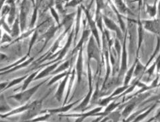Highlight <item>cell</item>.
<instances>
[{"label": "cell", "instance_id": "obj_17", "mask_svg": "<svg viewBox=\"0 0 160 122\" xmlns=\"http://www.w3.org/2000/svg\"><path fill=\"white\" fill-rule=\"evenodd\" d=\"M39 70H40V68H39ZM39 70H37L36 71H35V72H32V74H31L30 75H29L28 77H27L26 78L24 79V84H23L22 88V90H26L27 88V87H28V86H29V85H30V84H31V82L32 81H34L35 78L37 76V75L38 74V73H39Z\"/></svg>", "mask_w": 160, "mask_h": 122}, {"label": "cell", "instance_id": "obj_15", "mask_svg": "<svg viewBox=\"0 0 160 122\" xmlns=\"http://www.w3.org/2000/svg\"><path fill=\"white\" fill-rule=\"evenodd\" d=\"M126 37L124 39V43L123 46V51H122V64L120 69V74L123 75L124 73L127 69V55H126Z\"/></svg>", "mask_w": 160, "mask_h": 122}, {"label": "cell", "instance_id": "obj_45", "mask_svg": "<svg viewBox=\"0 0 160 122\" xmlns=\"http://www.w3.org/2000/svg\"><path fill=\"white\" fill-rule=\"evenodd\" d=\"M2 116H3V114H2V113H0V118H2Z\"/></svg>", "mask_w": 160, "mask_h": 122}, {"label": "cell", "instance_id": "obj_20", "mask_svg": "<svg viewBox=\"0 0 160 122\" xmlns=\"http://www.w3.org/2000/svg\"><path fill=\"white\" fill-rule=\"evenodd\" d=\"M92 87H90L89 93H88V95H87V96L85 98V99L82 100V102L81 104H80L78 107H76L75 109H74V111H77V110H78V109H84V108H85L87 107V105H88V103H89L90 99H91V96L92 95Z\"/></svg>", "mask_w": 160, "mask_h": 122}, {"label": "cell", "instance_id": "obj_26", "mask_svg": "<svg viewBox=\"0 0 160 122\" xmlns=\"http://www.w3.org/2000/svg\"><path fill=\"white\" fill-rule=\"evenodd\" d=\"M27 57H28V56L27 55L26 56H24V57H23L22 59H20V60L19 61L14 63L13 64H12V65H10V66H7V67H4V68H0V72H1V71H3L8 70H9V69H10V68H13L14 66H17V65H19V64H22V62H24L25 60H27Z\"/></svg>", "mask_w": 160, "mask_h": 122}, {"label": "cell", "instance_id": "obj_10", "mask_svg": "<svg viewBox=\"0 0 160 122\" xmlns=\"http://www.w3.org/2000/svg\"><path fill=\"white\" fill-rule=\"evenodd\" d=\"M145 28L147 30L153 32L156 34H159V20H152V21H145Z\"/></svg>", "mask_w": 160, "mask_h": 122}, {"label": "cell", "instance_id": "obj_41", "mask_svg": "<svg viewBox=\"0 0 160 122\" xmlns=\"http://www.w3.org/2000/svg\"><path fill=\"white\" fill-rule=\"evenodd\" d=\"M82 1V0H73V1H72L68 4V6H75L78 5V4L79 3H81Z\"/></svg>", "mask_w": 160, "mask_h": 122}, {"label": "cell", "instance_id": "obj_4", "mask_svg": "<svg viewBox=\"0 0 160 122\" xmlns=\"http://www.w3.org/2000/svg\"><path fill=\"white\" fill-rule=\"evenodd\" d=\"M28 12V6L27 0H24L21 6V10H20V27L22 31H24L25 26H26V21H27V16Z\"/></svg>", "mask_w": 160, "mask_h": 122}, {"label": "cell", "instance_id": "obj_35", "mask_svg": "<svg viewBox=\"0 0 160 122\" xmlns=\"http://www.w3.org/2000/svg\"><path fill=\"white\" fill-rule=\"evenodd\" d=\"M142 37H143V32H142V27L139 26V29H138V51H139V49L141 47V45L142 43Z\"/></svg>", "mask_w": 160, "mask_h": 122}, {"label": "cell", "instance_id": "obj_40", "mask_svg": "<svg viewBox=\"0 0 160 122\" xmlns=\"http://www.w3.org/2000/svg\"><path fill=\"white\" fill-rule=\"evenodd\" d=\"M8 60V57L6 56V54L0 53V63L4 62Z\"/></svg>", "mask_w": 160, "mask_h": 122}, {"label": "cell", "instance_id": "obj_46", "mask_svg": "<svg viewBox=\"0 0 160 122\" xmlns=\"http://www.w3.org/2000/svg\"><path fill=\"white\" fill-rule=\"evenodd\" d=\"M42 1H43V0H41V2H42Z\"/></svg>", "mask_w": 160, "mask_h": 122}, {"label": "cell", "instance_id": "obj_28", "mask_svg": "<svg viewBox=\"0 0 160 122\" xmlns=\"http://www.w3.org/2000/svg\"><path fill=\"white\" fill-rule=\"evenodd\" d=\"M37 37H38V32L37 31H34V33H33V35L32 37V39L30 41V44H29V47H28V51L27 53V56H29V55H30V53L31 51V49L32 48V46L34 45L35 43L36 42L37 39Z\"/></svg>", "mask_w": 160, "mask_h": 122}, {"label": "cell", "instance_id": "obj_38", "mask_svg": "<svg viewBox=\"0 0 160 122\" xmlns=\"http://www.w3.org/2000/svg\"><path fill=\"white\" fill-rule=\"evenodd\" d=\"M37 7L35 8L34 10V13H33V14H32V20H31V25H30L31 28H32L33 27V25H34L35 21L37 20Z\"/></svg>", "mask_w": 160, "mask_h": 122}, {"label": "cell", "instance_id": "obj_9", "mask_svg": "<svg viewBox=\"0 0 160 122\" xmlns=\"http://www.w3.org/2000/svg\"><path fill=\"white\" fill-rule=\"evenodd\" d=\"M33 60H34V57H30L29 59H28V60H25L24 62H22V64H20L17 65L16 66H14L13 68H12L8 70L1 71V72H0V76H3V75L12 73V72H14V71H17L21 68H24V67L28 66L33 61Z\"/></svg>", "mask_w": 160, "mask_h": 122}, {"label": "cell", "instance_id": "obj_31", "mask_svg": "<svg viewBox=\"0 0 160 122\" xmlns=\"http://www.w3.org/2000/svg\"><path fill=\"white\" fill-rule=\"evenodd\" d=\"M120 105V103H112L111 104H109L108 105V107L106 108V111H105V112L103 113H102V114H104V115H106V114H108V113H110L112 111L114 110V109L118 106V105Z\"/></svg>", "mask_w": 160, "mask_h": 122}, {"label": "cell", "instance_id": "obj_27", "mask_svg": "<svg viewBox=\"0 0 160 122\" xmlns=\"http://www.w3.org/2000/svg\"><path fill=\"white\" fill-rule=\"evenodd\" d=\"M135 105H136V103H132L131 104L128 105L122 112L123 117H128L130 113H131V111L133 110V109L134 108V107H135Z\"/></svg>", "mask_w": 160, "mask_h": 122}, {"label": "cell", "instance_id": "obj_43", "mask_svg": "<svg viewBox=\"0 0 160 122\" xmlns=\"http://www.w3.org/2000/svg\"><path fill=\"white\" fill-rule=\"evenodd\" d=\"M155 68V64H154L152 66V67H151V68H150L147 71V73L149 74V76H151V74H152V73L153 72V70H154Z\"/></svg>", "mask_w": 160, "mask_h": 122}, {"label": "cell", "instance_id": "obj_39", "mask_svg": "<svg viewBox=\"0 0 160 122\" xmlns=\"http://www.w3.org/2000/svg\"><path fill=\"white\" fill-rule=\"evenodd\" d=\"M51 12H52V14L53 16L54 17L55 20H56V22L59 24H60V19H59V16H58V15L57 14V12H56V10L53 9V8H51Z\"/></svg>", "mask_w": 160, "mask_h": 122}, {"label": "cell", "instance_id": "obj_44", "mask_svg": "<svg viewBox=\"0 0 160 122\" xmlns=\"http://www.w3.org/2000/svg\"><path fill=\"white\" fill-rule=\"evenodd\" d=\"M2 31L0 30V45H1V41H2Z\"/></svg>", "mask_w": 160, "mask_h": 122}, {"label": "cell", "instance_id": "obj_32", "mask_svg": "<svg viewBox=\"0 0 160 122\" xmlns=\"http://www.w3.org/2000/svg\"><path fill=\"white\" fill-rule=\"evenodd\" d=\"M12 40V37L11 36H10L9 35H8L7 33H5V34H3V35L2 37L1 44L11 43Z\"/></svg>", "mask_w": 160, "mask_h": 122}, {"label": "cell", "instance_id": "obj_47", "mask_svg": "<svg viewBox=\"0 0 160 122\" xmlns=\"http://www.w3.org/2000/svg\"><path fill=\"white\" fill-rule=\"evenodd\" d=\"M20 1V0H18V2H19Z\"/></svg>", "mask_w": 160, "mask_h": 122}, {"label": "cell", "instance_id": "obj_21", "mask_svg": "<svg viewBox=\"0 0 160 122\" xmlns=\"http://www.w3.org/2000/svg\"><path fill=\"white\" fill-rule=\"evenodd\" d=\"M27 77V76H24L22 77H20V78H16V79H14L12 80V81H11L10 82H8V85L6 86V87L4 88V90H6L8 89H9V88H12V86H14L16 85H18V84H20L21 82H22L24 81V79L26 78Z\"/></svg>", "mask_w": 160, "mask_h": 122}, {"label": "cell", "instance_id": "obj_42", "mask_svg": "<svg viewBox=\"0 0 160 122\" xmlns=\"http://www.w3.org/2000/svg\"><path fill=\"white\" fill-rule=\"evenodd\" d=\"M8 84V82H3L0 83V92L3 91L4 88L6 87Z\"/></svg>", "mask_w": 160, "mask_h": 122}, {"label": "cell", "instance_id": "obj_18", "mask_svg": "<svg viewBox=\"0 0 160 122\" xmlns=\"http://www.w3.org/2000/svg\"><path fill=\"white\" fill-rule=\"evenodd\" d=\"M70 66V60H67L64 62H63L62 64H60V66L55 69L52 72V75H56L57 74L61 73L62 71H66L67 69L69 68V67Z\"/></svg>", "mask_w": 160, "mask_h": 122}, {"label": "cell", "instance_id": "obj_8", "mask_svg": "<svg viewBox=\"0 0 160 122\" xmlns=\"http://www.w3.org/2000/svg\"><path fill=\"white\" fill-rule=\"evenodd\" d=\"M79 101L78 100H77V101L74 102V103H72L71 104H69V105H66V106H64V105H63V107H60V108H57V109H47V110H45V111H41V113H49L50 115H53V114H56V113H65V112H67L74 105L77 103Z\"/></svg>", "mask_w": 160, "mask_h": 122}, {"label": "cell", "instance_id": "obj_36", "mask_svg": "<svg viewBox=\"0 0 160 122\" xmlns=\"http://www.w3.org/2000/svg\"><path fill=\"white\" fill-rule=\"evenodd\" d=\"M50 115H50L49 113H47V114H45L43 116L40 117H37V118H35L34 120H32L31 121H44V120H48L49 117H50Z\"/></svg>", "mask_w": 160, "mask_h": 122}, {"label": "cell", "instance_id": "obj_7", "mask_svg": "<svg viewBox=\"0 0 160 122\" xmlns=\"http://www.w3.org/2000/svg\"><path fill=\"white\" fill-rule=\"evenodd\" d=\"M82 47L80 49V51L78 53V57L77 64H76L75 70L77 71V81L80 84L82 81Z\"/></svg>", "mask_w": 160, "mask_h": 122}, {"label": "cell", "instance_id": "obj_1", "mask_svg": "<svg viewBox=\"0 0 160 122\" xmlns=\"http://www.w3.org/2000/svg\"><path fill=\"white\" fill-rule=\"evenodd\" d=\"M49 94H50V92L47 95L45 96L44 97H43L42 99L35 100V101L29 103L28 109L25 111H26V113L24 114L22 117H21V120L22 121H28L32 118H34L35 116L41 113L42 105H43V101Z\"/></svg>", "mask_w": 160, "mask_h": 122}, {"label": "cell", "instance_id": "obj_13", "mask_svg": "<svg viewBox=\"0 0 160 122\" xmlns=\"http://www.w3.org/2000/svg\"><path fill=\"white\" fill-rule=\"evenodd\" d=\"M103 20H104L105 23H106V24L107 25V27L109 28H110L111 30L115 31L117 32L118 37L119 39H122V33H121L120 31L119 30V28L118 27L117 25L114 22H113L112 20L106 18V16H103Z\"/></svg>", "mask_w": 160, "mask_h": 122}, {"label": "cell", "instance_id": "obj_25", "mask_svg": "<svg viewBox=\"0 0 160 122\" xmlns=\"http://www.w3.org/2000/svg\"><path fill=\"white\" fill-rule=\"evenodd\" d=\"M137 60L136 61V62H134V64L132 65L131 68H130V69L128 71L127 74H126V76L125 81H124V85H126V86L128 85V84L130 82V79H131V77H132V76L133 72H134V68H135V66H136V64H137Z\"/></svg>", "mask_w": 160, "mask_h": 122}, {"label": "cell", "instance_id": "obj_29", "mask_svg": "<svg viewBox=\"0 0 160 122\" xmlns=\"http://www.w3.org/2000/svg\"><path fill=\"white\" fill-rule=\"evenodd\" d=\"M115 2L120 12H122V13H126V12L127 11V7H126L123 2L122 0H115Z\"/></svg>", "mask_w": 160, "mask_h": 122}, {"label": "cell", "instance_id": "obj_23", "mask_svg": "<svg viewBox=\"0 0 160 122\" xmlns=\"http://www.w3.org/2000/svg\"><path fill=\"white\" fill-rule=\"evenodd\" d=\"M75 69L73 70L71 74V77H70V82H69V85H68V91H67V94H66V98H65V100L64 101V105L67 103V100H68V99L69 97V95H70V90H71V88H72V85L74 83V78H75Z\"/></svg>", "mask_w": 160, "mask_h": 122}, {"label": "cell", "instance_id": "obj_3", "mask_svg": "<svg viewBox=\"0 0 160 122\" xmlns=\"http://www.w3.org/2000/svg\"><path fill=\"white\" fill-rule=\"evenodd\" d=\"M87 54H88V61H90L91 59L93 58L95 59L97 61H99V52L98 46H97L95 42L94 41L93 37H91L89 40V44H88L87 47Z\"/></svg>", "mask_w": 160, "mask_h": 122}, {"label": "cell", "instance_id": "obj_30", "mask_svg": "<svg viewBox=\"0 0 160 122\" xmlns=\"http://www.w3.org/2000/svg\"><path fill=\"white\" fill-rule=\"evenodd\" d=\"M135 68V70H134L133 74H134V76H137L138 74H140L141 71L143 70H144L145 68L141 64V63H139V62L137 61V64H136V66H135V68Z\"/></svg>", "mask_w": 160, "mask_h": 122}, {"label": "cell", "instance_id": "obj_6", "mask_svg": "<svg viewBox=\"0 0 160 122\" xmlns=\"http://www.w3.org/2000/svg\"><path fill=\"white\" fill-rule=\"evenodd\" d=\"M62 62V60L58 61L53 63V64H52V65L47 67V68H46L45 69H44L43 70H42L39 74H38L37 75V76L35 78L34 81H37V80H39V79H41L43 78H45L46 76H48V75L51 74L52 71L55 69H56L58 67V66L60 65V64Z\"/></svg>", "mask_w": 160, "mask_h": 122}, {"label": "cell", "instance_id": "obj_2", "mask_svg": "<svg viewBox=\"0 0 160 122\" xmlns=\"http://www.w3.org/2000/svg\"><path fill=\"white\" fill-rule=\"evenodd\" d=\"M48 81V79H46L45 81H44L43 82H42L39 84H38L37 85L33 86L31 88H29V89H27V88L26 90H22V92H19V93L10 96L8 98L14 99L16 100H17L18 102L20 103L21 104H26V103L28 102V100H30L31 96L35 93V92L38 90V89H39V88Z\"/></svg>", "mask_w": 160, "mask_h": 122}, {"label": "cell", "instance_id": "obj_22", "mask_svg": "<svg viewBox=\"0 0 160 122\" xmlns=\"http://www.w3.org/2000/svg\"><path fill=\"white\" fill-rule=\"evenodd\" d=\"M68 71H66L65 72H62V73H59V74H57L56 75H54V76L50 80L49 82H48V86H52V85H53L54 83H56L57 81H58L59 80H60L62 78H63L64 77L66 76V75L68 73Z\"/></svg>", "mask_w": 160, "mask_h": 122}, {"label": "cell", "instance_id": "obj_33", "mask_svg": "<svg viewBox=\"0 0 160 122\" xmlns=\"http://www.w3.org/2000/svg\"><path fill=\"white\" fill-rule=\"evenodd\" d=\"M155 106H156V105H154L152 107H151V108L149 109V110L147 111V112H145V113H143V114H141V115H139V116H138V117H137V118H136V120H135V121H140V120H142L144 119L145 117H146L147 115H148L149 113H150L151 111L153 110V108H155Z\"/></svg>", "mask_w": 160, "mask_h": 122}, {"label": "cell", "instance_id": "obj_5", "mask_svg": "<svg viewBox=\"0 0 160 122\" xmlns=\"http://www.w3.org/2000/svg\"><path fill=\"white\" fill-rule=\"evenodd\" d=\"M70 74V70L68 71V73L66 75V76L64 77V79H63V81L61 82L60 85H59L58 90L56 92V95H55V98H56V100L59 102H60L62 99L63 95H64V92L65 90V87L67 84V82H68V80L69 78Z\"/></svg>", "mask_w": 160, "mask_h": 122}, {"label": "cell", "instance_id": "obj_34", "mask_svg": "<svg viewBox=\"0 0 160 122\" xmlns=\"http://www.w3.org/2000/svg\"><path fill=\"white\" fill-rule=\"evenodd\" d=\"M128 85H124V86H123V87H120V88H118V89L113 92V93L109 96V97L110 98H112L113 96H116V95H119V94H120V93H122V92H123V91H124L125 90H126L128 88Z\"/></svg>", "mask_w": 160, "mask_h": 122}, {"label": "cell", "instance_id": "obj_24", "mask_svg": "<svg viewBox=\"0 0 160 122\" xmlns=\"http://www.w3.org/2000/svg\"><path fill=\"white\" fill-rule=\"evenodd\" d=\"M11 37L12 38H16L18 37L19 34H20V29H19V22H18V19H16L15 21V22L13 25V27H12V29L11 31Z\"/></svg>", "mask_w": 160, "mask_h": 122}, {"label": "cell", "instance_id": "obj_16", "mask_svg": "<svg viewBox=\"0 0 160 122\" xmlns=\"http://www.w3.org/2000/svg\"><path fill=\"white\" fill-rule=\"evenodd\" d=\"M12 108L6 102V100L4 97V96L2 95L0 96V113L5 114L12 110Z\"/></svg>", "mask_w": 160, "mask_h": 122}, {"label": "cell", "instance_id": "obj_12", "mask_svg": "<svg viewBox=\"0 0 160 122\" xmlns=\"http://www.w3.org/2000/svg\"><path fill=\"white\" fill-rule=\"evenodd\" d=\"M28 105H29V103H26V104H24V105H22V106H21L20 107H18L16 109H12V110L10 112L5 113V114H3L2 119L8 118V117H10V116L14 115H16V114H18V113L24 112L28 109Z\"/></svg>", "mask_w": 160, "mask_h": 122}, {"label": "cell", "instance_id": "obj_11", "mask_svg": "<svg viewBox=\"0 0 160 122\" xmlns=\"http://www.w3.org/2000/svg\"><path fill=\"white\" fill-rule=\"evenodd\" d=\"M57 30H58V27L53 26V27H52L51 28H50L49 29V30L47 32L45 33V35H43L44 39H45V43H44V45L43 46V47L41 48V51H39V53L41 52V51H43V50L45 48L46 46H47V44H48V42L49 41V40L51 39L54 36L55 33L56 32Z\"/></svg>", "mask_w": 160, "mask_h": 122}, {"label": "cell", "instance_id": "obj_19", "mask_svg": "<svg viewBox=\"0 0 160 122\" xmlns=\"http://www.w3.org/2000/svg\"><path fill=\"white\" fill-rule=\"evenodd\" d=\"M8 3H9L10 4V15L9 17H8V23L9 24H12L15 18V14H16V9H15V5L13 0H8L7 1Z\"/></svg>", "mask_w": 160, "mask_h": 122}, {"label": "cell", "instance_id": "obj_37", "mask_svg": "<svg viewBox=\"0 0 160 122\" xmlns=\"http://www.w3.org/2000/svg\"><path fill=\"white\" fill-rule=\"evenodd\" d=\"M147 12H149L151 16H154L156 14V7H155V6H154L153 7L148 6L147 7Z\"/></svg>", "mask_w": 160, "mask_h": 122}, {"label": "cell", "instance_id": "obj_14", "mask_svg": "<svg viewBox=\"0 0 160 122\" xmlns=\"http://www.w3.org/2000/svg\"><path fill=\"white\" fill-rule=\"evenodd\" d=\"M85 13L87 14V18H88V20H89V24L91 26V30H92V34H93L94 37H95V39L97 40V41H98V46L99 47H100V41H99V35H98V30H97L96 28V26H95V22L92 21V18H91V16L89 15V12H88L87 10L85 9Z\"/></svg>", "mask_w": 160, "mask_h": 122}]
</instances>
